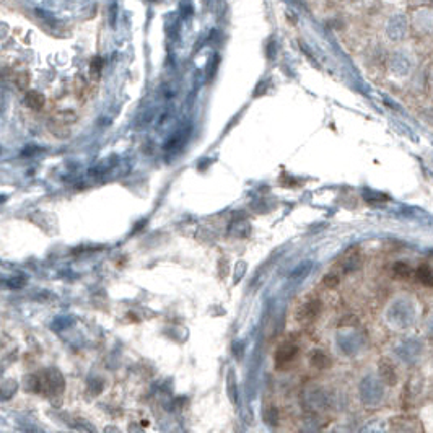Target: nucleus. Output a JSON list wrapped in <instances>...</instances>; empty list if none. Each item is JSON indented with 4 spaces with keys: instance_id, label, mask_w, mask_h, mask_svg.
<instances>
[{
    "instance_id": "nucleus-1",
    "label": "nucleus",
    "mask_w": 433,
    "mask_h": 433,
    "mask_svg": "<svg viewBox=\"0 0 433 433\" xmlns=\"http://www.w3.org/2000/svg\"><path fill=\"white\" fill-rule=\"evenodd\" d=\"M297 352H298L297 345H293V343H284V345H280L276 352V363L279 367L287 365V363H290L295 357H297Z\"/></svg>"
},
{
    "instance_id": "nucleus-2",
    "label": "nucleus",
    "mask_w": 433,
    "mask_h": 433,
    "mask_svg": "<svg viewBox=\"0 0 433 433\" xmlns=\"http://www.w3.org/2000/svg\"><path fill=\"white\" fill-rule=\"evenodd\" d=\"M321 311V301L319 300H311L306 305L301 306L300 309V319H313L319 314Z\"/></svg>"
},
{
    "instance_id": "nucleus-3",
    "label": "nucleus",
    "mask_w": 433,
    "mask_h": 433,
    "mask_svg": "<svg viewBox=\"0 0 433 433\" xmlns=\"http://www.w3.org/2000/svg\"><path fill=\"white\" fill-rule=\"evenodd\" d=\"M415 276L418 279V282L427 287H433V271L430 269V267L427 264L420 266L418 269L415 271Z\"/></svg>"
},
{
    "instance_id": "nucleus-4",
    "label": "nucleus",
    "mask_w": 433,
    "mask_h": 433,
    "mask_svg": "<svg viewBox=\"0 0 433 433\" xmlns=\"http://www.w3.org/2000/svg\"><path fill=\"white\" fill-rule=\"evenodd\" d=\"M309 362H311V365L316 368H326V367H329V363H331L329 357L322 352V350H316V352H313Z\"/></svg>"
},
{
    "instance_id": "nucleus-5",
    "label": "nucleus",
    "mask_w": 433,
    "mask_h": 433,
    "mask_svg": "<svg viewBox=\"0 0 433 433\" xmlns=\"http://www.w3.org/2000/svg\"><path fill=\"white\" fill-rule=\"evenodd\" d=\"M380 375H381L383 380L388 381L389 384H394V383H396V371H394L393 367L388 365L386 362L380 363Z\"/></svg>"
},
{
    "instance_id": "nucleus-6",
    "label": "nucleus",
    "mask_w": 433,
    "mask_h": 433,
    "mask_svg": "<svg viewBox=\"0 0 433 433\" xmlns=\"http://www.w3.org/2000/svg\"><path fill=\"white\" fill-rule=\"evenodd\" d=\"M393 272H394V277L397 279H409L412 276V267L405 263H396L393 266Z\"/></svg>"
},
{
    "instance_id": "nucleus-7",
    "label": "nucleus",
    "mask_w": 433,
    "mask_h": 433,
    "mask_svg": "<svg viewBox=\"0 0 433 433\" xmlns=\"http://www.w3.org/2000/svg\"><path fill=\"white\" fill-rule=\"evenodd\" d=\"M266 422L269 425H276L277 423V410L276 409H269L266 412Z\"/></svg>"
},
{
    "instance_id": "nucleus-8",
    "label": "nucleus",
    "mask_w": 433,
    "mask_h": 433,
    "mask_svg": "<svg viewBox=\"0 0 433 433\" xmlns=\"http://www.w3.org/2000/svg\"><path fill=\"white\" fill-rule=\"evenodd\" d=\"M324 285L326 287H331V288H334V287H337L339 285V277L337 276H334V274H331V276H326L324 277Z\"/></svg>"
}]
</instances>
